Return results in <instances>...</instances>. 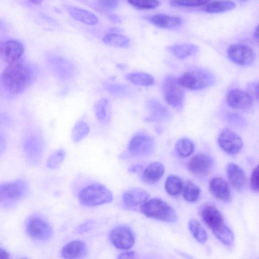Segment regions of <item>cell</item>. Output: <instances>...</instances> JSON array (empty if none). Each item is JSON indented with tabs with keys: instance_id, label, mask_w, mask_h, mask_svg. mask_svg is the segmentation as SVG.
<instances>
[{
	"instance_id": "1",
	"label": "cell",
	"mask_w": 259,
	"mask_h": 259,
	"mask_svg": "<svg viewBox=\"0 0 259 259\" xmlns=\"http://www.w3.org/2000/svg\"><path fill=\"white\" fill-rule=\"evenodd\" d=\"M34 77L32 66L20 59L8 64L2 72L1 79L5 89L9 93L16 95L25 91Z\"/></svg>"
},
{
	"instance_id": "2",
	"label": "cell",
	"mask_w": 259,
	"mask_h": 259,
	"mask_svg": "<svg viewBox=\"0 0 259 259\" xmlns=\"http://www.w3.org/2000/svg\"><path fill=\"white\" fill-rule=\"evenodd\" d=\"M28 191V184L23 179L0 184V207L14 206L26 196Z\"/></svg>"
},
{
	"instance_id": "3",
	"label": "cell",
	"mask_w": 259,
	"mask_h": 259,
	"mask_svg": "<svg viewBox=\"0 0 259 259\" xmlns=\"http://www.w3.org/2000/svg\"><path fill=\"white\" fill-rule=\"evenodd\" d=\"M80 202L86 206H95L113 200L112 192L105 185L93 183L82 188L78 194Z\"/></svg>"
},
{
	"instance_id": "4",
	"label": "cell",
	"mask_w": 259,
	"mask_h": 259,
	"mask_svg": "<svg viewBox=\"0 0 259 259\" xmlns=\"http://www.w3.org/2000/svg\"><path fill=\"white\" fill-rule=\"evenodd\" d=\"M140 211L147 217L164 222L172 223L177 220L174 209L167 202L158 198L148 200L141 206Z\"/></svg>"
},
{
	"instance_id": "5",
	"label": "cell",
	"mask_w": 259,
	"mask_h": 259,
	"mask_svg": "<svg viewBox=\"0 0 259 259\" xmlns=\"http://www.w3.org/2000/svg\"><path fill=\"white\" fill-rule=\"evenodd\" d=\"M162 89L166 102L175 110L181 111L184 105L185 92L178 79L171 75L166 76Z\"/></svg>"
},
{
	"instance_id": "6",
	"label": "cell",
	"mask_w": 259,
	"mask_h": 259,
	"mask_svg": "<svg viewBox=\"0 0 259 259\" xmlns=\"http://www.w3.org/2000/svg\"><path fill=\"white\" fill-rule=\"evenodd\" d=\"M178 80L184 88L191 90H201L213 84L214 78L207 71L194 69L183 73Z\"/></svg>"
},
{
	"instance_id": "7",
	"label": "cell",
	"mask_w": 259,
	"mask_h": 259,
	"mask_svg": "<svg viewBox=\"0 0 259 259\" xmlns=\"http://www.w3.org/2000/svg\"><path fill=\"white\" fill-rule=\"evenodd\" d=\"M201 217L204 224L210 229L215 237L229 229L220 210L214 205L207 203L201 209Z\"/></svg>"
},
{
	"instance_id": "8",
	"label": "cell",
	"mask_w": 259,
	"mask_h": 259,
	"mask_svg": "<svg viewBox=\"0 0 259 259\" xmlns=\"http://www.w3.org/2000/svg\"><path fill=\"white\" fill-rule=\"evenodd\" d=\"M25 229L29 236L38 241H47L53 234V230L51 225L44 219L36 215H32L28 219L26 222Z\"/></svg>"
},
{
	"instance_id": "9",
	"label": "cell",
	"mask_w": 259,
	"mask_h": 259,
	"mask_svg": "<svg viewBox=\"0 0 259 259\" xmlns=\"http://www.w3.org/2000/svg\"><path fill=\"white\" fill-rule=\"evenodd\" d=\"M154 146V140L151 136L145 132H138L131 138L127 149L133 156H144L151 154Z\"/></svg>"
},
{
	"instance_id": "10",
	"label": "cell",
	"mask_w": 259,
	"mask_h": 259,
	"mask_svg": "<svg viewBox=\"0 0 259 259\" xmlns=\"http://www.w3.org/2000/svg\"><path fill=\"white\" fill-rule=\"evenodd\" d=\"M109 239L116 248L122 250L131 248L135 243V236L132 230L124 225L113 228L110 232Z\"/></svg>"
},
{
	"instance_id": "11",
	"label": "cell",
	"mask_w": 259,
	"mask_h": 259,
	"mask_svg": "<svg viewBox=\"0 0 259 259\" xmlns=\"http://www.w3.org/2000/svg\"><path fill=\"white\" fill-rule=\"evenodd\" d=\"M218 143L224 151L230 155L238 153L243 146V142L240 137L228 128L224 129L220 133Z\"/></svg>"
},
{
	"instance_id": "12",
	"label": "cell",
	"mask_w": 259,
	"mask_h": 259,
	"mask_svg": "<svg viewBox=\"0 0 259 259\" xmlns=\"http://www.w3.org/2000/svg\"><path fill=\"white\" fill-rule=\"evenodd\" d=\"M227 54L230 60L240 65H248L253 61L254 54L251 48L242 44L230 45L227 49Z\"/></svg>"
},
{
	"instance_id": "13",
	"label": "cell",
	"mask_w": 259,
	"mask_h": 259,
	"mask_svg": "<svg viewBox=\"0 0 259 259\" xmlns=\"http://www.w3.org/2000/svg\"><path fill=\"white\" fill-rule=\"evenodd\" d=\"M150 195L146 190L138 187L125 191L122 195V202L127 208L140 210L141 206L148 200Z\"/></svg>"
},
{
	"instance_id": "14",
	"label": "cell",
	"mask_w": 259,
	"mask_h": 259,
	"mask_svg": "<svg viewBox=\"0 0 259 259\" xmlns=\"http://www.w3.org/2000/svg\"><path fill=\"white\" fill-rule=\"evenodd\" d=\"M213 165V160L205 154H197L193 156L188 161L187 167L189 171L194 176L199 177L206 176Z\"/></svg>"
},
{
	"instance_id": "15",
	"label": "cell",
	"mask_w": 259,
	"mask_h": 259,
	"mask_svg": "<svg viewBox=\"0 0 259 259\" xmlns=\"http://www.w3.org/2000/svg\"><path fill=\"white\" fill-rule=\"evenodd\" d=\"M24 52V46L20 41L11 39L5 42L0 48V56L8 64L21 59Z\"/></svg>"
},
{
	"instance_id": "16",
	"label": "cell",
	"mask_w": 259,
	"mask_h": 259,
	"mask_svg": "<svg viewBox=\"0 0 259 259\" xmlns=\"http://www.w3.org/2000/svg\"><path fill=\"white\" fill-rule=\"evenodd\" d=\"M227 102L232 108L245 110L252 106L253 99L247 92L235 89L231 90L228 93Z\"/></svg>"
},
{
	"instance_id": "17",
	"label": "cell",
	"mask_w": 259,
	"mask_h": 259,
	"mask_svg": "<svg viewBox=\"0 0 259 259\" xmlns=\"http://www.w3.org/2000/svg\"><path fill=\"white\" fill-rule=\"evenodd\" d=\"M209 190L216 198L224 201L230 199L231 192L228 184L221 177H214L209 183Z\"/></svg>"
},
{
	"instance_id": "18",
	"label": "cell",
	"mask_w": 259,
	"mask_h": 259,
	"mask_svg": "<svg viewBox=\"0 0 259 259\" xmlns=\"http://www.w3.org/2000/svg\"><path fill=\"white\" fill-rule=\"evenodd\" d=\"M87 253L85 243L81 240H74L65 245L61 251L64 258H79L85 256Z\"/></svg>"
},
{
	"instance_id": "19",
	"label": "cell",
	"mask_w": 259,
	"mask_h": 259,
	"mask_svg": "<svg viewBox=\"0 0 259 259\" xmlns=\"http://www.w3.org/2000/svg\"><path fill=\"white\" fill-rule=\"evenodd\" d=\"M66 8L70 16L78 21L89 25H96L98 22V17L88 10L72 6Z\"/></svg>"
},
{
	"instance_id": "20",
	"label": "cell",
	"mask_w": 259,
	"mask_h": 259,
	"mask_svg": "<svg viewBox=\"0 0 259 259\" xmlns=\"http://www.w3.org/2000/svg\"><path fill=\"white\" fill-rule=\"evenodd\" d=\"M164 172L163 165L159 162L149 164L143 171L142 180L147 184H154L158 182Z\"/></svg>"
},
{
	"instance_id": "21",
	"label": "cell",
	"mask_w": 259,
	"mask_h": 259,
	"mask_svg": "<svg viewBox=\"0 0 259 259\" xmlns=\"http://www.w3.org/2000/svg\"><path fill=\"white\" fill-rule=\"evenodd\" d=\"M149 21L154 25L161 28H174L180 27L182 19L178 17L159 14L149 18Z\"/></svg>"
},
{
	"instance_id": "22",
	"label": "cell",
	"mask_w": 259,
	"mask_h": 259,
	"mask_svg": "<svg viewBox=\"0 0 259 259\" xmlns=\"http://www.w3.org/2000/svg\"><path fill=\"white\" fill-rule=\"evenodd\" d=\"M147 107L150 114L146 118V121H159L164 120L169 116L167 109L156 100H149Z\"/></svg>"
},
{
	"instance_id": "23",
	"label": "cell",
	"mask_w": 259,
	"mask_h": 259,
	"mask_svg": "<svg viewBox=\"0 0 259 259\" xmlns=\"http://www.w3.org/2000/svg\"><path fill=\"white\" fill-rule=\"evenodd\" d=\"M228 179L237 189H241L245 183V175L243 169L236 164L229 163L226 169Z\"/></svg>"
},
{
	"instance_id": "24",
	"label": "cell",
	"mask_w": 259,
	"mask_h": 259,
	"mask_svg": "<svg viewBox=\"0 0 259 259\" xmlns=\"http://www.w3.org/2000/svg\"><path fill=\"white\" fill-rule=\"evenodd\" d=\"M235 6V3L230 0H216L204 5L201 10L208 13H221L230 11Z\"/></svg>"
},
{
	"instance_id": "25",
	"label": "cell",
	"mask_w": 259,
	"mask_h": 259,
	"mask_svg": "<svg viewBox=\"0 0 259 259\" xmlns=\"http://www.w3.org/2000/svg\"><path fill=\"white\" fill-rule=\"evenodd\" d=\"M103 42L107 45L120 48H125L130 46V39L116 31L113 30L107 33L103 38Z\"/></svg>"
},
{
	"instance_id": "26",
	"label": "cell",
	"mask_w": 259,
	"mask_h": 259,
	"mask_svg": "<svg viewBox=\"0 0 259 259\" xmlns=\"http://www.w3.org/2000/svg\"><path fill=\"white\" fill-rule=\"evenodd\" d=\"M56 69L58 76L64 80H69L73 78L76 72L74 65L63 58H59L57 60Z\"/></svg>"
},
{
	"instance_id": "27",
	"label": "cell",
	"mask_w": 259,
	"mask_h": 259,
	"mask_svg": "<svg viewBox=\"0 0 259 259\" xmlns=\"http://www.w3.org/2000/svg\"><path fill=\"white\" fill-rule=\"evenodd\" d=\"M168 50L178 59H184L198 51L197 46L185 44L170 46Z\"/></svg>"
},
{
	"instance_id": "28",
	"label": "cell",
	"mask_w": 259,
	"mask_h": 259,
	"mask_svg": "<svg viewBox=\"0 0 259 259\" xmlns=\"http://www.w3.org/2000/svg\"><path fill=\"white\" fill-rule=\"evenodd\" d=\"M125 78L133 84L149 87L155 82L154 78L150 74L144 72H133L126 75Z\"/></svg>"
},
{
	"instance_id": "29",
	"label": "cell",
	"mask_w": 259,
	"mask_h": 259,
	"mask_svg": "<svg viewBox=\"0 0 259 259\" xmlns=\"http://www.w3.org/2000/svg\"><path fill=\"white\" fill-rule=\"evenodd\" d=\"M90 126L83 120L77 121L71 131V139L74 143H77L84 139L89 133Z\"/></svg>"
},
{
	"instance_id": "30",
	"label": "cell",
	"mask_w": 259,
	"mask_h": 259,
	"mask_svg": "<svg viewBox=\"0 0 259 259\" xmlns=\"http://www.w3.org/2000/svg\"><path fill=\"white\" fill-rule=\"evenodd\" d=\"M183 188V183L181 179L176 176H168L165 183V189L166 192L170 195H178Z\"/></svg>"
},
{
	"instance_id": "31",
	"label": "cell",
	"mask_w": 259,
	"mask_h": 259,
	"mask_svg": "<svg viewBox=\"0 0 259 259\" xmlns=\"http://www.w3.org/2000/svg\"><path fill=\"white\" fill-rule=\"evenodd\" d=\"M194 145L189 139L182 138L177 141L175 145L177 154L182 158L190 156L194 151Z\"/></svg>"
},
{
	"instance_id": "32",
	"label": "cell",
	"mask_w": 259,
	"mask_h": 259,
	"mask_svg": "<svg viewBox=\"0 0 259 259\" xmlns=\"http://www.w3.org/2000/svg\"><path fill=\"white\" fill-rule=\"evenodd\" d=\"M190 231L195 238L200 243H204L207 240V232L199 222L195 219H191L189 222Z\"/></svg>"
},
{
	"instance_id": "33",
	"label": "cell",
	"mask_w": 259,
	"mask_h": 259,
	"mask_svg": "<svg viewBox=\"0 0 259 259\" xmlns=\"http://www.w3.org/2000/svg\"><path fill=\"white\" fill-rule=\"evenodd\" d=\"M200 192V189L197 185L191 181H188L184 189V198L188 202H195L199 198Z\"/></svg>"
},
{
	"instance_id": "34",
	"label": "cell",
	"mask_w": 259,
	"mask_h": 259,
	"mask_svg": "<svg viewBox=\"0 0 259 259\" xmlns=\"http://www.w3.org/2000/svg\"><path fill=\"white\" fill-rule=\"evenodd\" d=\"M108 92L112 96L117 97H124L131 94L129 88L121 84H111L106 87Z\"/></svg>"
},
{
	"instance_id": "35",
	"label": "cell",
	"mask_w": 259,
	"mask_h": 259,
	"mask_svg": "<svg viewBox=\"0 0 259 259\" xmlns=\"http://www.w3.org/2000/svg\"><path fill=\"white\" fill-rule=\"evenodd\" d=\"M66 155L65 151L60 149L54 152L49 158L47 165L50 169L57 168L63 161Z\"/></svg>"
},
{
	"instance_id": "36",
	"label": "cell",
	"mask_w": 259,
	"mask_h": 259,
	"mask_svg": "<svg viewBox=\"0 0 259 259\" xmlns=\"http://www.w3.org/2000/svg\"><path fill=\"white\" fill-rule=\"evenodd\" d=\"M128 3L136 9L150 10L157 8L159 5L158 0H127Z\"/></svg>"
},
{
	"instance_id": "37",
	"label": "cell",
	"mask_w": 259,
	"mask_h": 259,
	"mask_svg": "<svg viewBox=\"0 0 259 259\" xmlns=\"http://www.w3.org/2000/svg\"><path fill=\"white\" fill-rule=\"evenodd\" d=\"M108 101L106 98H103L99 100L95 105L94 110L97 119L102 121L106 117V108Z\"/></svg>"
},
{
	"instance_id": "38",
	"label": "cell",
	"mask_w": 259,
	"mask_h": 259,
	"mask_svg": "<svg viewBox=\"0 0 259 259\" xmlns=\"http://www.w3.org/2000/svg\"><path fill=\"white\" fill-rule=\"evenodd\" d=\"M210 0H171L170 5L177 7H193L204 5Z\"/></svg>"
},
{
	"instance_id": "39",
	"label": "cell",
	"mask_w": 259,
	"mask_h": 259,
	"mask_svg": "<svg viewBox=\"0 0 259 259\" xmlns=\"http://www.w3.org/2000/svg\"><path fill=\"white\" fill-rule=\"evenodd\" d=\"M97 2L99 6L105 10L115 9L119 4V0H97Z\"/></svg>"
},
{
	"instance_id": "40",
	"label": "cell",
	"mask_w": 259,
	"mask_h": 259,
	"mask_svg": "<svg viewBox=\"0 0 259 259\" xmlns=\"http://www.w3.org/2000/svg\"><path fill=\"white\" fill-rule=\"evenodd\" d=\"M250 186L254 192L258 191V166H257L253 170L250 179Z\"/></svg>"
},
{
	"instance_id": "41",
	"label": "cell",
	"mask_w": 259,
	"mask_h": 259,
	"mask_svg": "<svg viewBox=\"0 0 259 259\" xmlns=\"http://www.w3.org/2000/svg\"><path fill=\"white\" fill-rule=\"evenodd\" d=\"M228 119L231 123L234 125L241 126L245 123V120L243 118L237 113H230L228 115Z\"/></svg>"
},
{
	"instance_id": "42",
	"label": "cell",
	"mask_w": 259,
	"mask_h": 259,
	"mask_svg": "<svg viewBox=\"0 0 259 259\" xmlns=\"http://www.w3.org/2000/svg\"><path fill=\"white\" fill-rule=\"evenodd\" d=\"M247 92L256 100L258 99V83L257 82L249 83L247 87Z\"/></svg>"
},
{
	"instance_id": "43",
	"label": "cell",
	"mask_w": 259,
	"mask_h": 259,
	"mask_svg": "<svg viewBox=\"0 0 259 259\" xmlns=\"http://www.w3.org/2000/svg\"><path fill=\"white\" fill-rule=\"evenodd\" d=\"M94 222L92 221H87L81 224L77 227L76 232L78 234H82L89 231L94 226Z\"/></svg>"
},
{
	"instance_id": "44",
	"label": "cell",
	"mask_w": 259,
	"mask_h": 259,
	"mask_svg": "<svg viewBox=\"0 0 259 259\" xmlns=\"http://www.w3.org/2000/svg\"><path fill=\"white\" fill-rule=\"evenodd\" d=\"M136 254L133 251H126L119 254L118 258H133Z\"/></svg>"
},
{
	"instance_id": "45",
	"label": "cell",
	"mask_w": 259,
	"mask_h": 259,
	"mask_svg": "<svg viewBox=\"0 0 259 259\" xmlns=\"http://www.w3.org/2000/svg\"><path fill=\"white\" fill-rule=\"evenodd\" d=\"M143 167L141 164H134L131 165L128 168V171L132 173L138 172L142 170Z\"/></svg>"
},
{
	"instance_id": "46",
	"label": "cell",
	"mask_w": 259,
	"mask_h": 259,
	"mask_svg": "<svg viewBox=\"0 0 259 259\" xmlns=\"http://www.w3.org/2000/svg\"><path fill=\"white\" fill-rule=\"evenodd\" d=\"M108 19L115 23H121V20L120 18L115 14H109L106 15Z\"/></svg>"
},
{
	"instance_id": "47",
	"label": "cell",
	"mask_w": 259,
	"mask_h": 259,
	"mask_svg": "<svg viewBox=\"0 0 259 259\" xmlns=\"http://www.w3.org/2000/svg\"><path fill=\"white\" fill-rule=\"evenodd\" d=\"M10 255L6 250L0 248V258H9Z\"/></svg>"
},
{
	"instance_id": "48",
	"label": "cell",
	"mask_w": 259,
	"mask_h": 259,
	"mask_svg": "<svg viewBox=\"0 0 259 259\" xmlns=\"http://www.w3.org/2000/svg\"><path fill=\"white\" fill-rule=\"evenodd\" d=\"M253 37L254 39L258 41V26L255 28L254 31L253 32Z\"/></svg>"
},
{
	"instance_id": "49",
	"label": "cell",
	"mask_w": 259,
	"mask_h": 259,
	"mask_svg": "<svg viewBox=\"0 0 259 259\" xmlns=\"http://www.w3.org/2000/svg\"><path fill=\"white\" fill-rule=\"evenodd\" d=\"M31 3L34 4L35 5H39L42 3L43 0H29Z\"/></svg>"
},
{
	"instance_id": "50",
	"label": "cell",
	"mask_w": 259,
	"mask_h": 259,
	"mask_svg": "<svg viewBox=\"0 0 259 259\" xmlns=\"http://www.w3.org/2000/svg\"><path fill=\"white\" fill-rule=\"evenodd\" d=\"M238 1H239L240 2H247V1H248L249 0H238Z\"/></svg>"
}]
</instances>
